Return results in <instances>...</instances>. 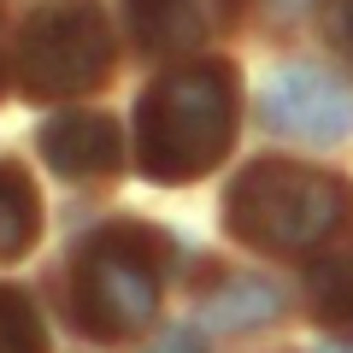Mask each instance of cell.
I'll use <instances>...</instances> for the list:
<instances>
[{
    "instance_id": "1",
    "label": "cell",
    "mask_w": 353,
    "mask_h": 353,
    "mask_svg": "<svg viewBox=\"0 0 353 353\" xmlns=\"http://www.w3.org/2000/svg\"><path fill=\"white\" fill-rule=\"evenodd\" d=\"M236 71L224 59H189L148 83L136 101V165L153 183H194L230 153Z\"/></svg>"
},
{
    "instance_id": "2",
    "label": "cell",
    "mask_w": 353,
    "mask_h": 353,
    "mask_svg": "<svg viewBox=\"0 0 353 353\" xmlns=\"http://www.w3.org/2000/svg\"><path fill=\"white\" fill-rule=\"evenodd\" d=\"M353 218V189L336 171L289 159H259L230 183L224 194V230L259 253H312Z\"/></svg>"
},
{
    "instance_id": "3",
    "label": "cell",
    "mask_w": 353,
    "mask_h": 353,
    "mask_svg": "<svg viewBox=\"0 0 353 353\" xmlns=\"http://www.w3.org/2000/svg\"><path fill=\"white\" fill-rule=\"evenodd\" d=\"M165 236L141 224H112L77 248L71 259V312L94 341H130L159 312Z\"/></svg>"
},
{
    "instance_id": "4",
    "label": "cell",
    "mask_w": 353,
    "mask_h": 353,
    "mask_svg": "<svg viewBox=\"0 0 353 353\" xmlns=\"http://www.w3.org/2000/svg\"><path fill=\"white\" fill-rule=\"evenodd\" d=\"M112 77V30L94 0H59L30 12L18 36V83L36 101H77Z\"/></svg>"
},
{
    "instance_id": "5",
    "label": "cell",
    "mask_w": 353,
    "mask_h": 353,
    "mask_svg": "<svg viewBox=\"0 0 353 353\" xmlns=\"http://www.w3.org/2000/svg\"><path fill=\"white\" fill-rule=\"evenodd\" d=\"M259 118L294 141H341L353 136V83L318 65H283L259 88Z\"/></svg>"
},
{
    "instance_id": "6",
    "label": "cell",
    "mask_w": 353,
    "mask_h": 353,
    "mask_svg": "<svg viewBox=\"0 0 353 353\" xmlns=\"http://www.w3.org/2000/svg\"><path fill=\"white\" fill-rule=\"evenodd\" d=\"M41 159L71 183H101L124 171V136L106 112H59L41 124Z\"/></svg>"
},
{
    "instance_id": "7",
    "label": "cell",
    "mask_w": 353,
    "mask_h": 353,
    "mask_svg": "<svg viewBox=\"0 0 353 353\" xmlns=\"http://www.w3.org/2000/svg\"><path fill=\"white\" fill-rule=\"evenodd\" d=\"M124 18H130L136 48L153 53V59L189 53V48H201V36H206L201 0H124Z\"/></svg>"
},
{
    "instance_id": "8",
    "label": "cell",
    "mask_w": 353,
    "mask_h": 353,
    "mask_svg": "<svg viewBox=\"0 0 353 353\" xmlns=\"http://www.w3.org/2000/svg\"><path fill=\"white\" fill-rule=\"evenodd\" d=\"M41 230V206H36V183H30L24 165L0 159V265L24 259L30 241Z\"/></svg>"
},
{
    "instance_id": "9",
    "label": "cell",
    "mask_w": 353,
    "mask_h": 353,
    "mask_svg": "<svg viewBox=\"0 0 353 353\" xmlns=\"http://www.w3.org/2000/svg\"><path fill=\"white\" fill-rule=\"evenodd\" d=\"M283 301L271 283L259 277H230L224 289L206 301V324H230V330H248V324H265V318H277Z\"/></svg>"
},
{
    "instance_id": "10",
    "label": "cell",
    "mask_w": 353,
    "mask_h": 353,
    "mask_svg": "<svg viewBox=\"0 0 353 353\" xmlns=\"http://www.w3.org/2000/svg\"><path fill=\"white\" fill-rule=\"evenodd\" d=\"M0 353H48L41 312L24 289H0Z\"/></svg>"
},
{
    "instance_id": "11",
    "label": "cell",
    "mask_w": 353,
    "mask_h": 353,
    "mask_svg": "<svg viewBox=\"0 0 353 353\" xmlns=\"http://www.w3.org/2000/svg\"><path fill=\"white\" fill-rule=\"evenodd\" d=\"M324 36L336 53L353 59V0H324Z\"/></svg>"
},
{
    "instance_id": "12",
    "label": "cell",
    "mask_w": 353,
    "mask_h": 353,
    "mask_svg": "<svg viewBox=\"0 0 353 353\" xmlns=\"http://www.w3.org/2000/svg\"><path fill=\"white\" fill-rule=\"evenodd\" d=\"M0 94H6V41H0Z\"/></svg>"
}]
</instances>
